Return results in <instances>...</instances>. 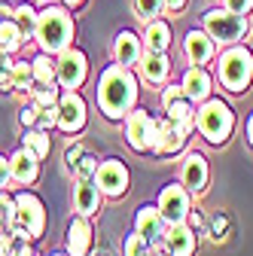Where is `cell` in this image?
<instances>
[{"label":"cell","mask_w":253,"mask_h":256,"mask_svg":"<svg viewBox=\"0 0 253 256\" xmlns=\"http://www.w3.org/2000/svg\"><path fill=\"white\" fill-rule=\"evenodd\" d=\"M86 98L76 92V88H64L58 98V128L64 134H80L86 128Z\"/></svg>","instance_id":"7c38bea8"},{"label":"cell","mask_w":253,"mask_h":256,"mask_svg":"<svg viewBox=\"0 0 253 256\" xmlns=\"http://www.w3.org/2000/svg\"><path fill=\"white\" fill-rule=\"evenodd\" d=\"M165 10V0H134V12L140 22H152V18H159Z\"/></svg>","instance_id":"1f68e13d"},{"label":"cell","mask_w":253,"mask_h":256,"mask_svg":"<svg viewBox=\"0 0 253 256\" xmlns=\"http://www.w3.org/2000/svg\"><path fill=\"white\" fill-rule=\"evenodd\" d=\"M138 64H140L144 80L152 82V86H162V82L168 80V74H171V58H168L165 52H146V49H144V55H140Z\"/></svg>","instance_id":"603a6c76"},{"label":"cell","mask_w":253,"mask_h":256,"mask_svg":"<svg viewBox=\"0 0 253 256\" xmlns=\"http://www.w3.org/2000/svg\"><path fill=\"white\" fill-rule=\"evenodd\" d=\"M12 22L18 24V30L24 34V40H34V30H37V10L30 4H18L12 6Z\"/></svg>","instance_id":"484cf974"},{"label":"cell","mask_w":253,"mask_h":256,"mask_svg":"<svg viewBox=\"0 0 253 256\" xmlns=\"http://www.w3.org/2000/svg\"><path fill=\"white\" fill-rule=\"evenodd\" d=\"M12 55L10 52H4V49H0V86H4L6 88V82H10V74H12Z\"/></svg>","instance_id":"e575fe53"},{"label":"cell","mask_w":253,"mask_h":256,"mask_svg":"<svg viewBox=\"0 0 253 256\" xmlns=\"http://www.w3.org/2000/svg\"><path fill=\"white\" fill-rule=\"evenodd\" d=\"M52 256H70V253H68V250H58V253H52Z\"/></svg>","instance_id":"c3c4849f"},{"label":"cell","mask_w":253,"mask_h":256,"mask_svg":"<svg viewBox=\"0 0 253 256\" xmlns=\"http://www.w3.org/2000/svg\"><path fill=\"white\" fill-rule=\"evenodd\" d=\"M156 208L162 210L165 222H183L189 210H192V192L183 183H165L159 198H156Z\"/></svg>","instance_id":"8fae6325"},{"label":"cell","mask_w":253,"mask_h":256,"mask_svg":"<svg viewBox=\"0 0 253 256\" xmlns=\"http://www.w3.org/2000/svg\"><path fill=\"white\" fill-rule=\"evenodd\" d=\"M30 68H34V82H40V86H52L55 82V61H52V55L40 52L34 61H30Z\"/></svg>","instance_id":"f546056e"},{"label":"cell","mask_w":253,"mask_h":256,"mask_svg":"<svg viewBox=\"0 0 253 256\" xmlns=\"http://www.w3.org/2000/svg\"><path fill=\"white\" fill-rule=\"evenodd\" d=\"M82 156H86V146H80V144H76V146H70V150L64 152V162H68V171H74V165L80 162Z\"/></svg>","instance_id":"ab89813d"},{"label":"cell","mask_w":253,"mask_h":256,"mask_svg":"<svg viewBox=\"0 0 253 256\" xmlns=\"http://www.w3.org/2000/svg\"><path fill=\"white\" fill-rule=\"evenodd\" d=\"M43 4H52V0H43Z\"/></svg>","instance_id":"681fc988"},{"label":"cell","mask_w":253,"mask_h":256,"mask_svg":"<svg viewBox=\"0 0 253 256\" xmlns=\"http://www.w3.org/2000/svg\"><path fill=\"white\" fill-rule=\"evenodd\" d=\"M101 189L94 180H76L74 183V210L80 216H94L101 210Z\"/></svg>","instance_id":"7402d4cb"},{"label":"cell","mask_w":253,"mask_h":256,"mask_svg":"<svg viewBox=\"0 0 253 256\" xmlns=\"http://www.w3.org/2000/svg\"><path fill=\"white\" fill-rule=\"evenodd\" d=\"M34 128H40V132H52V128H58V104L40 107V110H37V125H34Z\"/></svg>","instance_id":"836d02e7"},{"label":"cell","mask_w":253,"mask_h":256,"mask_svg":"<svg viewBox=\"0 0 253 256\" xmlns=\"http://www.w3.org/2000/svg\"><path fill=\"white\" fill-rule=\"evenodd\" d=\"M16 226L24 229L30 241H37L46 232V208H43L40 196H34V192H28V189H22L16 196Z\"/></svg>","instance_id":"52a82bcc"},{"label":"cell","mask_w":253,"mask_h":256,"mask_svg":"<svg viewBox=\"0 0 253 256\" xmlns=\"http://www.w3.org/2000/svg\"><path fill=\"white\" fill-rule=\"evenodd\" d=\"M247 144L253 146V113H250V119H247Z\"/></svg>","instance_id":"bcb514c9"},{"label":"cell","mask_w":253,"mask_h":256,"mask_svg":"<svg viewBox=\"0 0 253 256\" xmlns=\"http://www.w3.org/2000/svg\"><path fill=\"white\" fill-rule=\"evenodd\" d=\"M22 144L34 152L37 158H46L49 152H52V140H49V132H40V128H28L24 132V138H22Z\"/></svg>","instance_id":"f1b7e54d"},{"label":"cell","mask_w":253,"mask_h":256,"mask_svg":"<svg viewBox=\"0 0 253 256\" xmlns=\"http://www.w3.org/2000/svg\"><path fill=\"white\" fill-rule=\"evenodd\" d=\"M30 88H34V68H30V61H16L12 74H10V82H6V92L28 94Z\"/></svg>","instance_id":"d4e9b609"},{"label":"cell","mask_w":253,"mask_h":256,"mask_svg":"<svg viewBox=\"0 0 253 256\" xmlns=\"http://www.w3.org/2000/svg\"><path fill=\"white\" fill-rule=\"evenodd\" d=\"M208 180H210V168H208V158L202 152H186L183 156V165H180V183L192 192V196H202L208 189Z\"/></svg>","instance_id":"5bb4252c"},{"label":"cell","mask_w":253,"mask_h":256,"mask_svg":"<svg viewBox=\"0 0 253 256\" xmlns=\"http://www.w3.org/2000/svg\"><path fill=\"white\" fill-rule=\"evenodd\" d=\"M186 4H189V0H165V10L180 12V10H186Z\"/></svg>","instance_id":"7bdbcfd3"},{"label":"cell","mask_w":253,"mask_h":256,"mask_svg":"<svg viewBox=\"0 0 253 256\" xmlns=\"http://www.w3.org/2000/svg\"><path fill=\"white\" fill-rule=\"evenodd\" d=\"M18 122H22L24 128H34V125H37V107L30 104V101H28V104L18 110Z\"/></svg>","instance_id":"d590c367"},{"label":"cell","mask_w":253,"mask_h":256,"mask_svg":"<svg viewBox=\"0 0 253 256\" xmlns=\"http://www.w3.org/2000/svg\"><path fill=\"white\" fill-rule=\"evenodd\" d=\"M12 256H37V250L30 247V241H18L16 250H12Z\"/></svg>","instance_id":"60d3db41"},{"label":"cell","mask_w":253,"mask_h":256,"mask_svg":"<svg viewBox=\"0 0 253 256\" xmlns=\"http://www.w3.org/2000/svg\"><path fill=\"white\" fill-rule=\"evenodd\" d=\"M196 128L208 144L223 146L235 132V113H232V107L226 101H220V98L210 94L204 104L196 107Z\"/></svg>","instance_id":"277c9868"},{"label":"cell","mask_w":253,"mask_h":256,"mask_svg":"<svg viewBox=\"0 0 253 256\" xmlns=\"http://www.w3.org/2000/svg\"><path fill=\"white\" fill-rule=\"evenodd\" d=\"M150 250H152V244L140 232H132L128 238H125V244H122V253L125 256H150Z\"/></svg>","instance_id":"4dcf8cb0"},{"label":"cell","mask_w":253,"mask_h":256,"mask_svg":"<svg viewBox=\"0 0 253 256\" xmlns=\"http://www.w3.org/2000/svg\"><path fill=\"white\" fill-rule=\"evenodd\" d=\"M144 55V40L134 34V30H119L113 37V61L122 64V68H132L138 64Z\"/></svg>","instance_id":"44dd1931"},{"label":"cell","mask_w":253,"mask_h":256,"mask_svg":"<svg viewBox=\"0 0 253 256\" xmlns=\"http://www.w3.org/2000/svg\"><path fill=\"white\" fill-rule=\"evenodd\" d=\"M180 86H183V92H186V98L192 101L196 107L204 104L210 94H214V76L208 74V68H196V64L183 74Z\"/></svg>","instance_id":"d6986e66"},{"label":"cell","mask_w":253,"mask_h":256,"mask_svg":"<svg viewBox=\"0 0 253 256\" xmlns=\"http://www.w3.org/2000/svg\"><path fill=\"white\" fill-rule=\"evenodd\" d=\"M94 244V229H92V220L88 216H74L70 226H68V253L70 256H88Z\"/></svg>","instance_id":"ffe728a7"},{"label":"cell","mask_w":253,"mask_h":256,"mask_svg":"<svg viewBox=\"0 0 253 256\" xmlns=\"http://www.w3.org/2000/svg\"><path fill=\"white\" fill-rule=\"evenodd\" d=\"M156 132H159V119H156L150 110L134 107L128 116H125V140L134 152H152L156 144Z\"/></svg>","instance_id":"8992f818"},{"label":"cell","mask_w":253,"mask_h":256,"mask_svg":"<svg viewBox=\"0 0 253 256\" xmlns=\"http://www.w3.org/2000/svg\"><path fill=\"white\" fill-rule=\"evenodd\" d=\"M40 162L43 158H37L34 152H30L24 144L10 156V171H12V183L18 186H34L40 180Z\"/></svg>","instance_id":"9a60e30c"},{"label":"cell","mask_w":253,"mask_h":256,"mask_svg":"<svg viewBox=\"0 0 253 256\" xmlns=\"http://www.w3.org/2000/svg\"><path fill=\"white\" fill-rule=\"evenodd\" d=\"M138 76L132 74V68H122V64H107L98 76V110L119 122L125 119L134 107H138Z\"/></svg>","instance_id":"6da1fadb"},{"label":"cell","mask_w":253,"mask_h":256,"mask_svg":"<svg viewBox=\"0 0 253 256\" xmlns=\"http://www.w3.org/2000/svg\"><path fill=\"white\" fill-rule=\"evenodd\" d=\"M86 4H88V0H61V6H68L70 12H74V10H80V6H86Z\"/></svg>","instance_id":"ee69618b"},{"label":"cell","mask_w":253,"mask_h":256,"mask_svg":"<svg viewBox=\"0 0 253 256\" xmlns=\"http://www.w3.org/2000/svg\"><path fill=\"white\" fill-rule=\"evenodd\" d=\"M76 37V22L70 16L68 6L61 4H46L37 12V30H34V40L40 43V49L46 55H58L64 52L68 46H74Z\"/></svg>","instance_id":"7a4b0ae2"},{"label":"cell","mask_w":253,"mask_h":256,"mask_svg":"<svg viewBox=\"0 0 253 256\" xmlns=\"http://www.w3.org/2000/svg\"><path fill=\"white\" fill-rule=\"evenodd\" d=\"M6 18H12V6L10 4H0V24H4Z\"/></svg>","instance_id":"f6af8a7d"},{"label":"cell","mask_w":253,"mask_h":256,"mask_svg":"<svg viewBox=\"0 0 253 256\" xmlns=\"http://www.w3.org/2000/svg\"><path fill=\"white\" fill-rule=\"evenodd\" d=\"M214 52H216V43L208 37V30H189L183 37V55L189 64H196V68H204V64L214 61Z\"/></svg>","instance_id":"ac0fdd59"},{"label":"cell","mask_w":253,"mask_h":256,"mask_svg":"<svg viewBox=\"0 0 253 256\" xmlns=\"http://www.w3.org/2000/svg\"><path fill=\"white\" fill-rule=\"evenodd\" d=\"M0 232H10V229H6V216H4V210H0Z\"/></svg>","instance_id":"7dc6e473"},{"label":"cell","mask_w":253,"mask_h":256,"mask_svg":"<svg viewBox=\"0 0 253 256\" xmlns=\"http://www.w3.org/2000/svg\"><path fill=\"white\" fill-rule=\"evenodd\" d=\"M140 40H144L146 52H168V46H171V24L162 22V18L146 22V30H144Z\"/></svg>","instance_id":"cb8c5ba5"},{"label":"cell","mask_w":253,"mask_h":256,"mask_svg":"<svg viewBox=\"0 0 253 256\" xmlns=\"http://www.w3.org/2000/svg\"><path fill=\"white\" fill-rule=\"evenodd\" d=\"M204 22V30H208V37L216 43V46H235L247 37V30H250V22L247 16H238L226 6H214L202 16Z\"/></svg>","instance_id":"5b68a950"},{"label":"cell","mask_w":253,"mask_h":256,"mask_svg":"<svg viewBox=\"0 0 253 256\" xmlns=\"http://www.w3.org/2000/svg\"><path fill=\"white\" fill-rule=\"evenodd\" d=\"M162 247L171 253V256H192L196 247H198V232L189 226V222H168L165 226V235H162Z\"/></svg>","instance_id":"4fadbf2b"},{"label":"cell","mask_w":253,"mask_h":256,"mask_svg":"<svg viewBox=\"0 0 253 256\" xmlns=\"http://www.w3.org/2000/svg\"><path fill=\"white\" fill-rule=\"evenodd\" d=\"M165 216L162 210L156 208V204H140L138 214H134V232H140L152 247H159L162 244V235H165Z\"/></svg>","instance_id":"e0dca14e"},{"label":"cell","mask_w":253,"mask_h":256,"mask_svg":"<svg viewBox=\"0 0 253 256\" xmlns=\"http://www.w3.org/2000/svg\"><path fill=\"white\" fill-rule=\"evenodd\" d=\"M162 107H165V116L180 128V132L189 138L196 128V104L186 98L183 86H165L162 92Z\"/></svg>","instance_id":"9c48e42d"},{"label":"cell","mask_w":253,"mask_h":256,"mask_svg":"<svg viewBox=\"0 0 253 256\" xmlns=\"http://www.w3.org/2000/svg\"><path fill=\"white\" fill-rule=\"evenodd\" d=\"M28 40H24V34H22V30H18V24L12 22V18H6L4 24H0V49H4V52H18L22 46H24Z\"/></svg>","instance_id":"83f0119b"},{"label":"cell","mask_w":253,"mask_h":256,"mask_svg":"<svg viewBox=\"0 0 253 256\" xmlns=\"http://www.w3.org/2000/svg\"><path fill=\"white\" fill-rule=\"evenodd\" d=\"M94 171H98V158H94L92 152H86L74 165V180H94Z\"/></svg>","instance_id":"d6a6232c"},{"label":"cell","mask_w":253,"mask_h":256,"mask_svg":"<svg viewBox=\"0 0 253 256\" xmlns=\"http://www.w3.org/2000/svg\"><path fill=\"white\" fill-rule=\"evenodd\" d=\"M186 222H189V226H192V229L198 232V229L204 226V216H202L198 210H189V216H186Z\"/></svg>","instance_id":"b9f144b4"},{"label":"cell","mask_w":253,"mask_h":256,"mask_svg":"<svg viewBox=\"0 0 253 256\" xmlns=\"http://www.w3.org/2000/svg\"><path fill=\"white\" fill-rule=\"evenodd\" d=\"M186 134L180 132V128L165 116L159 119V132H156V144H152V156H159V158H174L177 152H183L186 146Z\"/></svg>","instance_id":"2e32d148"},{"label":"cell","mask_w":253,"mask_h":256,"mask_svg":"<svg viewBox=\"0 0 253 256\" xmlns=\"http://www.w3.org/2000/svg\"><path fill=\"white\" fill-rule=\"evenodd\" d=\"M223 6L232 10V12H238V16H247L253 10V0H223Z\"/></svg>","instance_id":"8d00e7d4"},{"label":"cell","mask_w":253,"mask_h":256,"mask_svg":"<svg viewBox=\"0 0 253 256\" xmlns=\"http://www.w3.org/2000/svg\"><path fill=\"white\" fill-rule=\"evenodd\" d=\"M16 235L12 232H0V256H12V250H16Z\"/></svg>","instance_id":"74e56055"},{"label":"cell","mask_w":253,"mask_h":256,"mask_svg":"<svg viewBox=\"0 0 253 256\" xmlns=\"http://www.w3.org/2000/svg\"><path fill=\"white\" fill-rule=\"evenodd\" d=\"M216 80L232 94L247 92L250 82H253V52L247 46H241V43L226 46L216 58Z\"/></svg>","instance_id":"3957f363"},{"label":"cell","mask_w":253,"mask_h":256,"mask_svg":"<svg viewBox=\"0 0 253 256\" xmlns=\"http://www.w3.org/2000/svg\"><path fill=\"white\" fill-rule=\"evenodd\" d=\"M12 183V171H10V156H0V189H6Z\"/></svg>","instance_id":"f35d334b"},{"label":"cell","mask_w":253,"mask_h":256,"mask_svg":"<svg viewBox=\"0 0 253 256\" xmlns=\"http://www.w3.org/2000/svg\"><path fill=\"white\" fill-rule=\"evenodd\" d=\"M58 98H61V86H58V82H52V86H40V82H34V88L28 92V101L34 104L37 110H40V107H52V104H58Z\"/></svg>","instance_id":"4316f807"},{"label":"cell","mask_w":253,"mask_h":256,"mask_svg":"<svg viewBox=\"0 0 253 256\" xmlns=\"http://www.w3.org/2000/svg\"><path fill=\"white\" fill-rule=\"evenodd\" d=\"M88 80V58L76 46H68L55 58V82L61 88H80Z\"/></svg>","instance_id":"ba28073f"},{"label":"cell","mask_w":253,"mask_h":256,"mask_svg":"<svg viewBox=\"0 0 253 256\" xmlns=\"http://www.w3.org/2000/svg\"><path fill=\"white\" fill-rule=\"evenodd\" d=\"M94 183H98L101 196L107 198H122L132 186V174H128V165L122 158H104L98 162V171H94Z\"/></svg>","instance_id":"30bf717a"}]
</instances>
